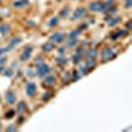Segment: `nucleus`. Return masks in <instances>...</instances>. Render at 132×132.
I'll list each match as a JSON object with an SVG mask.
<instances>
[{
    "label": "nucleus",
    "mask_w": 132,
    "mask_h": 132,
    "mask_svg": "<svg viewBox=\"0 0 132 132\" xmlns=\"http://www.w3.org/2000/svg\"><path fill=\"white\" fill-rule=\"evenodd\" d=\"M81 33V30L79 29H77V30H73L71 33H70V37H73V38H77V36H78Z\"/></svg>",
    "instance_id": "nucleus-22"
},
{
    "label": "nucleus",
    "mask_w": 132,
    "mask_h": 132,
    "mask_svg": "<svg viewBox=\"0 0 132 132\" xmlns=\"http://www.w3.org/2000/svg\"><path fill=\"white\" fill-rule=\"evenodd\" d=\"M131 3H132V0H126V8H129Z\"/></svg>",
    "instance_id": "nucleus-28"
},
{
    "label": "nucleus",
    "mask_w": 132,
    "mask_h": 132,
    "mask_svg": "<svg viewBox=\"0 0 132 132\" xmlns=\"http://www.w3.org/2000/svg\"><path fill=\"white\" fill-rule=\"evenodd\" d=\"M57 62H58V63H61V65H65V63H66V58L60 57V58H57Z\"/></svg>",
    "instance_id": "nucleus-26"
},
{
    "label": "nucleus",
    "mask_w": 132,
    "mask_h": 132,
    "mask_svg": "<svg viewBox=\"0 0 132 132\" xmlns=\"http://www.w3.org/2000/svg\"><path fill=\"white\" fill-rule=\"evenodd\" d=\"M19 44H20V38H13V41L11 42V45H9L8 48L11 49V48H13L15 45H19Z\"/></svg>",
    "instance_id": "nucleus-19"
},
{
    "label": "nucleus",
    "mask_w": 132,
    "mask_h": 132,
    "mask_svg": "<svg viewBox=\"0 0 132 132\" xmlns=\"http://www.w3.org/2000/svg\"><path fill=\"white\" fill-rule=\"evenodd\" d=\"M63 38H65L63 33H54V35L50 36V41H52L53 44H60V42L63 41Z\"/></svg>",
    "instance_id": "nucleus-4"
},
{
    "label": "nucleus",
    "mask_w": 132,
    "mask_h": 132,
    "mask_svg": "<svg viewBox=\"0 0 132 132\" xmlns=\"http://www.w3.org/2000/svg\"><path fill=\"white\" fill-rule=\"evenodd\" d=\"M131 28V21H128V23H127V29H129Z\"/></svg>",
    "instance_id": "nucleus-33"
},
{
    "label": "nucleus",
    "mask_w": 132,
    "mask_h": 132,
    "mask_svg": "<svg viewBox=\"0 0 132 132\" xmlns=\"http://www.w3.org/2000/svg\"><path fill=\"white\" fill-rule=\"evenodd\" d=\"M25 91H27V94L29 95V96H33L36 94V91H37V86L33 83V82H29V83H27V86H25Z\"/></svg>",
    "instance_id": "nucleus-3"
},
{
    "label": "nucleus",
    "mask_w": 132,
    "mask_h": 132,
    "mask_svg": "<svg viewBox=\"0 0 132 132\" xmlns=\"http://www.w3.org/2000/svg\"><path fill=\"white\" fill-rule=\"evenodd\" d=\"M58 21H60L58 17H53V19L49 21V24H48V25H49V27H54V25H57V24H58Z\"/></svg>",
    "instance_id": "nucleus-17"
},
{
    "label": "nucleus",
    "mask_w": 132,
    "mask_h": 132,
    "mask_svg": "<svg viewBox=\"0 0 132 132\" xmlns=\"http://www.w3.org/2000/svg\"><path fill=\"white\" fill-rule=\"evenodd\" d=\"M87 56L91 57V58H95V56H96V50H95V49H89V52H87Z\"/></svg>",
    "instance_id": "nucleus-18"
},
{
    "label": "nucleus",
    "mask_w": 132,
    "mask_h": 132,
    "mask_svg": "<svg viewBox=\"0 0 132 132\" xmlns=\"http://www.w3.org/2000/svg\"><path fill=\"white\" fill-rule=\"evenodd\" d=\"M27 4H28V0H17V2L13 3V7L21 8V7H24V5H27Z\"/></svg>",
    "instance_id": "nucleus-14"
},
{
    "label": "nucleus",
    "mask_w": 132,
    "mask_h": 132,
    "mask_svg": "<svg viewBox=\"0 0 132 132\" xmlns=\"http://www.w3.org/2000/svg\"><path fill=\"white\" fill-rule=\"evenodd\" d=\"M50 96H52V94H45L42 96V99H44V101H46V99H50Z\"/></svg>",
    "instance_id": "nucleus-27"
},
{
    "label": "nucleus",
    "mask_w": 132,
    "mask_h": 132,
    "mask_svg": "<svg viewBox=\"0 0 132 132\" xmlns=\"http://www.w3.org/2000/svg\"><path fill=\"white\" fill-rule=\"evenodd\" d=\"M63 53H65V49L61 48V49H60V54H63Z\"/></svg>",
    "instance_id": "nucleus-32"
},
{
    "label": "nucleus",
    "mask_w": 132,
    "mask_h": 132,
    "mask_svg": "<svg viewBox=\"0 0 132 132\" xmlns=\"http://www.w3.org/2000/svg\"><path fill=\"white\" fill-rule=\"evenodd\" d=\"M13 129H17V127H8V131H13Z\"/></svg>",
    "instance_id": "nucleus-31"
},
{
    "label": "nucleus",
    "mask_w": 132,
    "mask_h": 132,
    "mask_svg": "<svg viewBox=\"0 0 132 132\" xmlns=\"http://www.w3.org/2000/svg\"><path fill=\"white\" fill-rule=\"evenodd\" d=\"M90 11H93V12H101V11H103V3L101 2H94L90 4Z\"/></svg>",
    "instance_id": "nucleus-5"
},
{
    "label": "nucleus",
    "mask_w": 132,
    "mask_h": 132,
    "mask_svg": "<svg viewBox=\"0 0 132 132\" xmlns=\"http://www.w3.org/2000/svg\"><path fill=\"white\" fill-rule=\"evenodd\" d=\"M78 78H81V74L78 71H74V77H73V82H75Z\"/></svg>",
    "instance_id": "nucleus-24"
},
{
    "label": "nucleus",
    "mask_w": 132,
    "mask_h": 132,
    "mask_svg": "<svg viewBox=\"0 0 132 132\" xmlns=\"http://www.w3.org/2000/svg\"><path fill=\"white\" fill-rule=\"evenodd\" d=\"M15 114H16V111H13V110H11V111H8V112H7L5 118H7V119H11V118H13V116H15Z\"/></svg>",
    "instance_id": "nucleus-21"
},
{
    "label": "nucleus",
    "mask_w": 132,
    "mask_h": 132,
    "mask_svg": "<svg viewBox=\"0 0 132 132\" xmlns=\"http://www.w3.org/2000/svg\"><path fill=\"white\" fill-rule=\"evenodd\" d=\"M126 33H127L126 30H118V32H115V33H112V35H111V40H116L120 36H124Z\"/></svg>",
    "instance_id": "nucleus-13"
},
{
    "label": "nucleus",
    "mask_w": 132,
    "mask_h": 132,
    "mask_svg": "<svg viewBox=\"0 0 132 132\" xmlns=\"http://www.w3.org/2000/svg\"><path fill=\"white\" fill-rule=\"evenodd\" d=\"M85 13H86V9L85 8H78L74 12V15H73V19L71 20H78V19H81V17H83L85 16Z\"/></svg>",
    "instance_id": "nucleus-7"
},
{
    "label": "nucleus",
    "mask_w": 132,
    "mask_h": 132,
    "mask_svg": "<svg viewBox=\"0 0 132 132\" xmlns=\"http://www.w3.org/2000/svg\"><path fill=\"white\" fill-rule=\"evenodd\" d=\"M118 23H120V19H119V17H115L114 20H108V25H110V27H114V25H116Z\"/></svg>",
    "instance_id": "nucleus-16"
},
{
    "label": "nucleus",
    "mask_w": 132,
    "mask_h": 132,
    "mask_svg": "<svg viewBox=\"0 0 132 132\" xmlns=\"http://www.w3.org/2000/svg\"><path fill=\"white\" fill-rule=\"evenodd\" d=\"M4 61H5V57H0V65L4 63Z\"/></svg>",
    "instance_id": "nucleus-30"
},
{
    "label": "nucleus",
    "mask_w": 132,
    "mask_h": 132,
    "mask_svg": "<svg viewBox=\"0 0 132 132\" xmlns=\"http://www.w3.org/2000/svg\"><path fill=\"white\" fill-rule=\"evenodd\" d=\"M9 25L8 24H2L0 25V33H2V35H5V33H8L9 32Z\"/></svg>",
    "instance_id": "nucleus-15"
},
{
    "label": "nucleus",
    "mask_w": 132,
    "mask_h": 132,
    "mask_svg": "<svg viewBox=\"0 0 132 132\" xmlns=\"http://www.w3.org/2000/svg\"><path fill=\"white\" fill-rule=\"evenodd\" d=\"M53 48H54V44L52 41H49V42H46V44H44V45H42V50L44 52H52Z\"/></svg>",
    "instance_id": "nucleus-12"
},
{
    "label": "nucleus",
    "mask_w": 132,
    "mask_h": 132,
    "mask_svg": "<svg viewBox=\"0 0 132 132\" xmlns=\"http://www.w3.org/2000/svg\"><path fill=\"white\" fill-rule=\"evenodd\" d=\"M56 83V77H53V75H49V77H46L45 78V81H44V86H52V85H54Z\"/></svg>",
    "instance_id": "nucleus-9"
},
{
    "label": "nucleus",
    "mask_w": 132,
    "mask_h": 132,
    "mask_svg": "<svg viewBox=\"0 0 132 132\" xmlns=\"http://www.w3.org/2000/svg\"><path fill=\"white\" fill-rule=\"evenodd\" d=\"M69 79H70V73L68 71V73H65L63 79H62V81H63V83H68V81H69Z\"/></svg>",
    "instance_id": "nucleus-23"
},
{
    "label": "nucleus",
    "mask_w": 132,
    "mask_h": 132,
    "mask_svg": "<svg viewBox=\"0 0 132 132\" xmlns=\"http://www.w3.org/2000/svg\"><path fill=\"white\" fill-rule=\"evenodd\" d=\"M28 110V107H27V103H24V102H20L19 103V106H17V110L16 111L19 112V114H23V112H25Z\"/></svg>",
    "instance_id": "nucleus-11"
},
{
    "label": "nucleus",
    "mask_w": 132,
    "mask_h": 132,
    "mask_svg": "<svg viewBox=\"0 0 132 132\" xmlns=\"http://www.w3.org/2000/svg\"><path fill=\"white\" fill-rule=\"evenodd\" d=\"M82 49H78V50H77L75 52V54H74V56H73V62L74 63H78L79 61H81V56H82Z\"/></svg>",
    "instance_id": "nucleus-10"
},
{
    "label": "nucleus",
    "mask_w": 132,
    "mask_h": 132,
    "mask_svg": "<svg viewBox=\"0 0 132 132\" xmlns=\"http://www.w3.org/2000/svg\"><path fill=\"white\" fill-rule=\"evenodd\" d=\"M0 129H2V127H0Z\"/></svg>",
    "instance_id": "nucleus-36"
},
{
    "label": "nucleus",
    "mask_w": 132,
    "mask_h": 132,
    "mask_svg": "<svg viewBox=\"0 0 132 132\" xmlns=\"http://www.w3.org/2000/svg\"><path fill=\"white\" fill-rule=\"evenodd\" d=\"M32 46H27L25 49H24V52H23V54H21V57H20V61H23V62H25L27 60H29V57H30V53H32Z\"/></svg>",
    "instance_id": "nucleus-6"
},
{
    "label": "nucleus",
    "mask_w": 132,
    "mask_h": 132,
    "mask_svg": "<svg viewBox=\"0 0 132 132\" xmlns=\"http://www.w3.org/2000/svg\"><path fill=\"white\" fill-rule=\"evenodd\" d=\"M115 56H116V53L114 52V49L106 48V49L102 52V58H103V62H107V61H110V60H112Z\"/></svg>",
    "instance_id": "nucleus-2"
},
{
    "label": "nucleus",
    "mask_w": 132,
    "mask_h": 132,
    "mask_svg": "<svg viewBox=\"0 0 132 132\" xmlns=\"http://www.w3.org/2000/svg\"><path fill=\"white\" fill-rule=\"evenodd\" d=\"M4 74H7L8 77H11V75H12L13 73H12V70H11V69H9V70H7V73H4Z\"/></svg>",
    "instance_id": "nucleus-29"
},
{
    "label": "nucleus",
    "mask_w": 132,
    "mask_h": 132,
    "mask_svg": "<svg viewBox=\"0 0 132 132\" xmlns=\"http://www.w3.org/2000/svg\"><path fill=\"white\" fill-rule=\"evenodd\" d=\"M58 2H62V0H58Z\"/></svg>",
    "instance_id": "nucleus-35"
},
{
    "label": "nucleus",
    "mask_w": 132,
    "mask_h": 132,
    "mask_svg": "<svg viewBox=\"0 0 132 132\" xmlns=\"http://www.w3.org/2000/svg\"><path fill=\"white\" fill-rule=\"evenodd\" d=\"M70 12V9H69V7H66L63 11H62V12H61V16H66V15H68Z\"/></svg>",
    "instance_id": "nucleus-25"
},
{
    "label": "nucleus",
    "mask_w": 132,
    "mask_h": 132,
    "mask_svg": "<svg viewBox=\"0 0 132 132\" xmlns=\"http://www.w3.org/2000/svg\"><path fill=\"white\" fill-rule=\"evenodd\" d=\"M77 42H78V40H77V38H73V37H70V41L68 42V46H74Z\"/></svg>",
    "instance_id": "nucleus-20"
},
{
    "label": "nucleus",
    "mask_w": 132,
    "mask_h": 132,
    "mask_svg": "<svg viewBox=\"0 0 132 132\" xmlns=\"http://www.w3.org/2000/svg\"><path fill=\"white\" fill-rule=\"evenodd\" d=\"M50 73V66L49 65H46V63H40L38 66H37V71H36V75H38V77H45V75H48Z\"/></svg>",
    "instance_id": "nucleus-1"
},
{
    "label": "nucleus",
    "mask_w": 132,
    "mask_h": 132,
    "mask_svg": "<svg viewBox=\"0 0 132 132\" xmlns=\"http://www.w3.org/2000/svg\"><path fill=\"white\" fill-rule=\"evenodd\" d=\"M2 70H3V68H2V66H0V71H2Z\"/></svg>",
    "instance_id": "nucleus-34"
},
{
    "label": "nucleus",
    "mask_w": 132,
    "mask_h": 132,
    "mask_svg": "<svg viewBox=\"0 0 132 132\" xmlns=\"http://www.w3.org/2000/svg\"><path fill=\"white\" fill-rule=\"evenodd\" d=\"M5 102L9 103V104H13V103L16 102V95H15L12 91L7 93V94H5Z\"/></svg>",
    "instance_id": "nucleus-8"
}]
</instances>
